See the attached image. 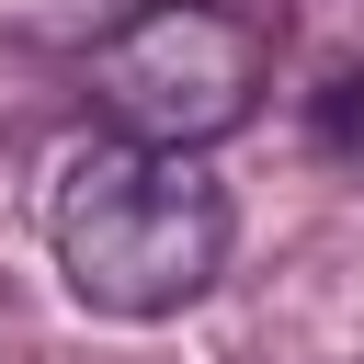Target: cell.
<instances>
[{"instance_id":"6da1fadb","label":"cell","mask_w":364,"mask_h":364,"mask_svg":"<svg viewBox=\"0 0 364 364\" xmlns=\"http://www.w3.org/2000/svg\"><path fill=\"white\" fill-rule=\"evenodd\" d=\"M46 250L91 318H182L228 273V193L205 159L91 136L46 193Z\"/></svg>"},{"instance_id":"7a4b0ae2","label":"cell","mask_w":364,"mask_h":364,"mask_svg":"<svg viewBox=\"0 0 364 364\" xmlns=\"http://www.w3.org/2000/svg\"><path fill=\"white\" fill-rule=\"evenodd\" d=\"M262 80H273V34L228 0H136L80 57V91L102 114V136L171 148V159H205L228 125H250Z\"/></svg>"}]
</instances>
